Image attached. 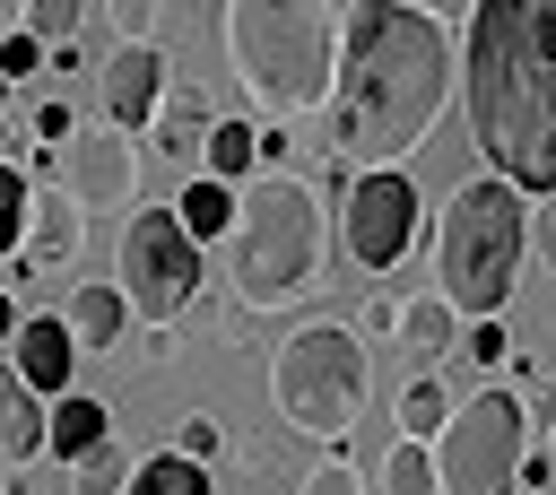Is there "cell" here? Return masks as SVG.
<instances>
[{"mask_svg":"<svg viewBox=\"0 0 556 495\" xmlns=\"http://www.w3.org/2000/svg\"><path fill=\"white\" fill-rule=\"evenodd\" d=\"M460 52L426 0H356L339 26V87H330V165L374 174L400 165L452 104Z\"/></svg>","mask_w":556,"mask_h":495,"instance_id":"cell-1","label":"cell"},{"mask_svg":"<svg viewBox=\"0 0 556 495\" xmlns=\"http://www.w3.org/2000/svg\"><path fill=\"white\" fill-rule=\"evenodd\" d=\"M460 87L486 174L521 200H556V0H478Z\"/></svg>","mask_w":556,"mask_h":495,"instance_id":"cell-2","label":"cell"},{"mask_svg":"<svg viewBox=\"0 0 556 495\" xmlns=\"http://www.w3.org/2000/svg\"><path fill=\"white\" fill-rule=\"evenodd\" d=\"M217 43H226L235 87L261 113H278V122L330 113V87H339V9L330 0H226Z\"/></svg>","mask_w":556,"mask_h":495,"instance_id":"cell-3","label":"cell"},{"mask_svg":"<svg viewBox=\"0 0 556 495\" xmlns=\"http://www.w3.org/2000/svg\"><path fill=\"white\" fill-rule=\"evenodd\" d=\"M321 252H330V217H321V191H313L304 174H261L252 191H235L226 287H235L252 313L304 304L313 278H321Z\"/></svg>","mask_w":556,"mask_h":495,"instance_id":"cell-4","label":"cell"},{"mask_svg":"<svg viewBox=\"0 0 556 495\" xmlns=\"http://www.w3.org/2000/svg\"><path fill=\"white\" fill-rule=\"evenodd\" d=\"M521 252H530V208L513 182L495 174H469L434 226V295L460 313V321H495L513 278H521Z\"/></svg>","mask_w":556,"mask_h":495,"instance_id":"cell-5","label":"cell"},{"mask_svg":"<svg viewBox=\"0 0 556 495\" xmlns=\"http://www.w3.org/2000/svg\"><path fill=\"white\" fill-rule=\"evenodd\" d=\"M365 391H374V356H365V339L348 321H304L269 356V408L304 443H339L365 417Z\"/></svg>","mask_w":556,"mask_h":495,"instance_id":"cell-6","label":"cell"},{"mask_svg":"<svg viewBox=\"0 0 556 495\" xmlns=\"http://www.w3.org/2000/svg\"><path fill=\"white\" fill-rule=\"evenodd\" d=\"M530 417H521V391H478L452 408V426L434 434V478L443 495H521V443Z\"/></svg>","mask_w":556,"mask_h":495,"instance_id":"cell-7","label":"cell"},{"mask_svg":"<svg viewBox=\"0 0 556 495\" xmlns=\"http://www.w3.org/2000/svg\"><path fill=\"white\" fill-rule=\"evenodd\" d=\"M113 287H122V304H130L148 330H165V321L191 313V295H200V243L182 234L174 208H139V217L122 226V269H113Z\"/></svg>","mask_w":556,"mask_h":495,"instance_id":"cell-8","label":"cell"},{"mask_svg":"<svg viewBox=\"0 0 556 495\" xmlns=\"http://www.w3.org/2000/svg\"><path fill=\"white\" fill-rule=\"evenodd\" d=\"M339 252L356 269H400L417 252V182L400 165H374L348 182V208H339Z\"/></svg>","mask_w":556,"mask_h":495,"instance_id":"cell-9","label":"cell"},{"mask_svg":"<svg viewBox=\"0 0 556 495\" xmlns=\"http://www.w3.org/2000/svg\"><path fill=\"white\" fill-rule=\"evenodd\" d=\"M61 200L78 217H113L139 208V139L130 130H78L61 148Z\"/></svg>","mask_w":556,"mask_h":495,"instance_id":"cell-10","label":"cell"},{"mask_svg":"<svg viewBox=\"0 0 556 495\" xmlns=\"http://www.w3.org/2000/svg\"><path fill=\"white\" fill-rule=\"evenodd\" d=\"M96 104H104V130L148 139V122L165 113V52L156 43H113L104 69H96Z\"/></svg>","mask_w":556,"mask_h":495,"instance_id":"cell-11","label":"cell"},{"mask_svg":"<svg viewBox=\"0 0 556 495\" xmlns=\"http://www.w3.org/2000/svg\"><path fill=\"white\" fill-rule=\"evenodd\" d=\"M9 365H17V382L52 408V399H70V365H78V347H70V321L61 313H35V321H17V339H9Z\"/></svg>","mask_w":556,"mask_h":495,"instance_id":"cell-12","label":"cell"},{"mask_svg":"<svg viewBox=\"0 0 556 495\" xmlns=\"http://www.w3.org/2000/svg\"><path fill=\"white\" fill-rule=\"evenodd\" d=\"M78 243H87V217L52 191V200H35V208H26V243H17V261H9V269H70V261H78Z\"/></svg>","mask_w":556,"mask_h":495,"instance_id":"cell-13","label":"cell"},{"mask_svg":"<svg viewBox=\"0 0 556 495\" xmlns=\"http://www.w3.org/2000/svg\"><path fill=\"white\" fill-rule=\"evenodd\" d=\"M104 426H113V417H104V399H87V391H70V399H52V408H43V452L78 469V460H87L96 443H113Z\"/></svg>","mask_w":556,"mask_h":495,"instance_id":"cell-14","label":"cell"},{"mask_svg":"<svg viewBox=\"0 0 556 495\" xmlns=\"http://www.w3.org/2000/svg\"><path fill=\"white\" fill-rule=\"evenodd\" d=\"M70 347L78 356H104L122 330H130V304H122V287H70Z\"/></svg>","mask_w":556,"mask_h":495,"instance_id":"cell-15","label":"cell"},{"mask_svg":"<svg viewBox=\"0 0 556 495\" xmlns=\"http://www.w3.org/2000/svg\"><path fill=\"white\" fill-rule=\"evenodd\" d=\"M43 452V399L17 382V365L0 356V460L17 469V460H35Z\"/></svg>","mask_w":556,"mask_h":495,"instance_id":"cell-16","label":"cell"},{"mask_svg":"<svg viewBox=\"0 0 556 495\" xmlns=\"http://www.w3.org/2000/svg\"><path fill=\"white\" fill-rule=\"evenodd\" d=\"M148 148H156L165 165H200V148H208V104L165 87V113L148 122Z\"/></svg>","mask_w":556,"mask_h":495,"instance_id":"cell-17","label":"cell"},{"mask_svg":"<svg viewBox=\"0 0 556 495\" xmlns=\"http://www.w3.org/2000/svg\"><path fill=\"white\" fill-rule=\"evenodd\" d=\"M391 339H400L408 356H426V365H434V356H452V347H460V313H452L443 295H417V304H400V330H391Z\"/></svg>","mask_w":556,"mask_h":495,"instance_id":"cell-18","label":"cell"},{"mask_svg":"<svg viewBox=\"0 0 556 495\" xmlns=\"http://www.w3.org/2000/svg\"><path fill=\"white\" fill-rule=\"evenodd\" d=\"M174 217H182V234H191V243H226V234H235V191L200 174V182H182Z\"/></svg>","mask_w":556,"mask_h":495,"instance_id":"cell-19","label":"cell"},{"mask_svg":"<svg viewBox=\"0 0 556 495\" xmlns=\"http://www.w3.org/2000/svg\"><path fill=\"white\" fill-rule=\"evenodd\" d=\"M200 156H208V182H226V191H235V182L261 165V130L226 113V122H208V148H200Z\"/></svg>","mask_w":556,"mask_h":495,"instance_id":"cell-20","label":"cell"},{"mask_svg":"<svg viewBox=\"0 0 556 495\" xmlns=\"http://www.w3.org/2000/svg\"><path fill=\"white\" fill-rule=\"evenodd\" d=\"M374 486L382 495H443V478H434V443H391L382 460H374Z\"/></svg>","mask_w":556,"mask_h":495,"instance_id":"cell-21","label":"cell"},{"mask_svg":"<svg viewBox=\"0 0 556 495\" xmlns=\"http://www.w3.org/2000/svg\"><path fill=\"white\" fill-rule=\"evenodd\" d=\"M122 495H217V486H208V469H200V460L156 452V460H139V469H130V486H122Z\"/></svg>","mask_w":556,"mask_h":495,"instance_id":"cell-22","label":"cell"},{"mask_svg":"<svg viewBox=\"0 0 556 495\" xmlns=\"http://www.w3.org/2000/svg\"><path fill=\"white\" fill-rule=\"evenodd\" d=\"M400 426H408V443H434V434L452 426V391H443V373H417V382L400 391Z\"/></svg>","mask_w":556,"mask_h":495,"instance_id":"cell-23","label":"cell"},{"mask_svg":"<svg viewBox=\"0 0 556 495\" xmlns=\"http://www.w3.org/2000/svg\"><path fill=\"white\" fill-rule=\"evenodd\" d=\"M87 9H96V0H26V26H17V35H35L43 52H78Z\"/></svg>","mask_w":556,"mask_h":495,"instance_id":"cell-24","label":"cell"},{"mask_svg":"<svg viewBox=\"0 0 556 495\" xmlns=\"http://www.w3.org/2000/svg\"><path fill=\"white\" fill-rule=\"evenodd\" d=\"M26 208H35L26 165H0V261H17V243H26Z\"/></svg>","mask_w":556,"mask_h":495,"instance_id":"cell-25","label":"cell"},{"mask_svg":"<svg viewBox=\"0 0 556 495\" xmlns=\"http://www.w3.org/2000/svg\"><path fill=\"white\" fill-rule=\"evenodd\" d=\"M504 356H513L504 313H495V321H460V365H478V373H486V365H504Z\"/></svg>","mask_w":556,"mask_h":495,"instance_id":"cell-26","label":"cell"},{"mask_svg":"<svg viewBox=\"0 0 556 495\" xmlns=\"http://www.w3.org/2000/svg\"><path fill=\"white\" fill-rule=\"evenodd\" d=\"M78 486H87V495H122V486H130V460H122V443H96V452L78 460Z\"/></svg>","mask_w":556,"mask_h":495,"instance_id":"cell-27","label":"cell"},{"mask_svg":"<svg viewBox=\"0 0 556 495\" xmlns=\"http://www.w3.org/2000/svg\"><path fill=\"white\" fill-rule=\"evenodd\" d=\"M304 495H365V469H356L348 452H321V460L304 469Z\"/></svg>","mask_w":556,"mask_h":495,"instance_id":"cell-28","label":"cell"},{"mask_svg":"<svg viewBox=\"0 0 556 495\" xmlns=\"http://www.w3.org/2000/svg\"><path fill=\"white\" fill-rule=\"evenodd\" d=\"M26 139H35V148H70V139H78V113H70V104H35V113H26Z\"/></svg>","mask_w":556,"mask_h":495,"instance_id":"cell-29","label":"cell"},{"mask_svg":"<svg viewBox=\"0 0 556 495\" xmlns=\"http://www.w3.org/2000/svg\"><path fill=\"white\" fill-rule=\"evenodd\" d=\"M104 17L122 43H156V0H104Z\"/></svg>","mask_w":556,"mask_h":495,"instance_id":"cell-30","label":"cell"},{"mask_svg":"<svg viewBox=\"0 0 556 495\" xmlns=\"http://www.w3.org/2000/svg\"><path fill=\"white\" fill-rule=\"evenodd\" d=\"M217 443H226V434H217V417H182V426H174V452H182V460H200V469L217 460Z\"/></svg>","mask_w":556,"mask_h":495,"instance_id":"cell-31","label":"cell"},{"mask_svg":"<svg viewBox=\"0 0 556 495\" xmlns=\"http://www.w3.org/2000/svg\"><path fill=\"white\" fill-rule=\"evenodd\" d=\"M35 69H43V43H35V35H0V78L17 87V78H35Z\"/></svg>","mask_w":556,"mask_h":495,"instance_id":"cell-32","label":"cell"},{"mask_svg":"<svg viewBox=\"0 0 556 495\" xmlns=\"http://www.w3.org/2000/svg\"><path fill=\"white\" fill-rule=\"evenodd\" d=\"M530 252L547 261V278H556V200H539L530 208Z\"/></svg>","mask_w":556,"mask_h":495,"instance_id":"cell-33","label":"cell"},{"mask_svg":"<svg viewBox=\"0 0 556 495\" xmlns=\"http://www.w3.org/2000/svg\"><path fill=\"white\" fill-rule=\"evenodd\" d=\"M382 330H400V304H382V295H374V304H365V321H356V339H382Z\"/></svg>","mask_w":556,"mask_h":495,"instance_id":"cell-34","label":"cell"},{"mask_svg":"<svg viewBox=\"0 0 556 495\" xmlns=\"http://www.w3.org/2000/svg\"><path fill=\"white\" fill-rule=\"evenodd\" d=\"M556 478V452H521V486H547Z\"/></svg>","mask_w":556,"mask_h":495,"instance_id":"cell-35","label":"cell"},{"mask_svg":"<svg viewBox=\"0 0 556 495\" xmlns=\"http://www.w3.org/2000/svg\"><path fill=\"white\" fill-rule=\"evenodd\" d=\"M17 321H26V313H17V295H9V287H0V347H9V339H17Z\"/></svg>","mask_w":556,"mask_h":495,"instance_id":"cell-36","label":"cell"},{"mask_svg":"<svg viewBox=\"0 0 556 495\" xmlns=\"http://www.w3.org/2000/svg\"><path fill=\"white\" fill-rule=\"evenodd\" d=\"M26 26V0H0V35H17Z\"/></svg>","mask_w":556,"mask_h":495,"instance_id":"cell-37","label":"cell"},{"mask_svg":"<svg viewBox=\"0 0 556 495\" xmlns=\"http://www.w3.org/2000/svg\"><path fill=\"white\" fill-rule=\"evenodd\" d=\"M426 9H434V17H460V9H478V0H426Z\"/></svg>","mask_w":556,"mask_h":495,"instance_id":"cell-38","label":"cell"},{"mask_svg":"<svg viewBox=\"0 0 556 495\" xmlns=\"http://www.w3.org/2000/svg\"><path fill=\"white\" fill-rule=\"evenodd\" d=\"M0 104H9V78H0Z\"/></svg>","mask_w":556,"mask_h":495,"instance_id":"cell-39","label":"cell"},{"mask_svg":"<svg viewBox=\"0 0 556 495\" xmlns=\"http://www.w3.org/2000/svg\"><path fill=\"white\" fill-rule=\"evenodd\" d=\"M547 452H556V443H547Z\"/></svg>","mask_w":556,"mask_h":495,"instance_id":"cell-40","label":"cell"}]
</instances>
